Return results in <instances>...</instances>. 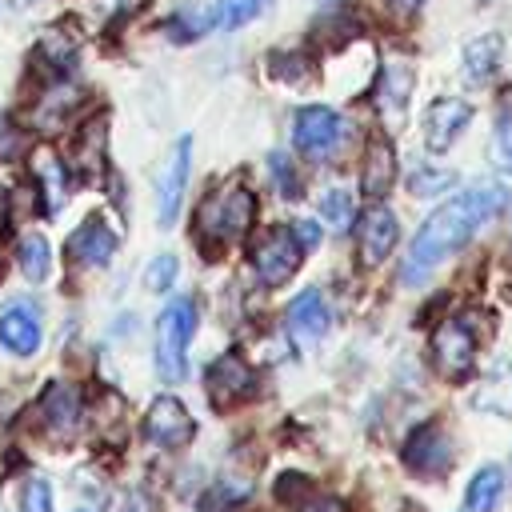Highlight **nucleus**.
I'll list each match as a JSON object with an SVG mask.
<instances>
[{
	"instance_id": "f257e3e1",
	"label": "nucleus",
	"mask_w": 512,
	"mask_h": 512,
	"mask_svg": "<svg viewBox=\"0 0 512 512\" xmlns=\"http://www.w3.org/2000/svg\"><path fill=\"white\" fill-rule=\"evenodd\" d=\"M508 208V188L500 180H480L472 188H464L460 196H452L448 204H440L424 224L420 232L412 236L408 244V256H404V268L400 276L408 284H420L424 276H432L452 252H460L476 232L480 224H488L492 216H500Z\"/></svg>"
},
{
	"instance_id": "f03ea898",
	"label": "nucleus",
	"mask_w": 512,
	"mask_h": 512,
	"mask_svg": "<svg viewBox=\"0 0 512 512\" xmlns=\"http://www.w3.org/2000/svg\"><path fill=\"white\" fill-rule=\"evenodd\" d=\"M252 216H256L252 192L240 180H228L212 196H204V204L196 212V224H200V236H208L212 244H232L248 232Z\"/></svg>"
},
{
	"instance_id": "7ed1b4c3",
	"label": "nucleus",
	"mask_w": 512,
	"mask_h": 512,
	"mask_svg": "<svg viewBox=\"0 0 512 512\" xmlns=\"http://www.w3.org/2000/svg\"><path fill=\"white\" fill-rule=\"evenodd\" d=\"M196 332V304L176 296L156 316V372L168 384H180L188 372V340Z\"/></svg>"
},
{
	"instance_id": "20e7f679",
	"label": "nucleus",
	"mask_w": 512,
	"mask_h": 512,
	"mask_svg": "<svg viewBox=\"0 0 512 512\" xmlns=\"http://www.w3.org/2000/svg\"><path fill=\"white\" fill-rule=\"evenodd\" d=\"M344 136H348L344 116L332 112V108H324V104H308V108H300L296 120H292V144H296L304 156H312V160L332 156Z\"/></svg>"
},
{
	"instance_id": "39448f33",
	"label": "nucleus",
	"mask_w": 512,
	"mask_h": 512,
	"mask_svg": "<svg viewBox=\"0 0 512 512\" xmlns=\"http://www.w3.org/2000/svg\"><path fill=\"white\" fill-rule=\"evenodd\" d=\"M300 256H304V248H300V240H296V232L292 228H272V232H264V240L252 248V268H256V276L264 280V284H284L296 268H300Z\"/></svg>"
},
{
	"instance_id": "423d86ee",
	"label": "nucleus",
	"mask_w": 512,
	"mask_h": 512,
	"mask_svg": "<svg viewBox=\"0 0 512 512\" xmlns=\"http://www.w3.org/2000/svg\"><path fill=\"white\" fill-rule=\"evenodd\" d=\"M188 168H192V136H180L160 180H156V220L160 228H172L176 212H180V200H184V188H188Z\"/></svg>"
},
{
	"instance_id": "0eeeda50",
	"label": "nucleus",
	"mask_w": 512,
	"mask_h": 512,
	"mask_svg": "<svg viewBox=\"0 0 512 512\" xmlns=\"http://www.w3.org/2000/svg\"><path fill=\"white\" fill-rule=\"evenodd\" d=\"M256 388V372L248 368V360L240 352H224L220 360H212L208 368V400L216 408H232L244 396H252Z\"/></svg>"
},
{
	"instance_id": "6e6552de",
	"label": "nucleus",
	"mask_w": 512,
	"mask_h": 512,
	"mask_svg": "<svg viewBox=\"0 0 512 512\" xmlns=\"http://www.w3.org/2000/svg\"><path fill=\"white\" fill-rule=\"evenodd\" d=\"M472 352H476V340H472V332L464 328L460 316L456 320H444L436 328V336H432V360H436V368L448 380H456V376H464L472 368Z\"/></svg>"
},
{
	"instance_id": "1a4fd4ad",
	"label": "nucleus",
	"mask_w": 512,
	"mask_h": 512,
	"mask_svg": "<svg viewBox=\"0 0 512 512\" xmlns=\"http://www.w3.org/2000/svg\"><path fill=\"white\" fill-rule=\"evenodd\" d=\"M472 120V104L456 100V96H440L428 104V116H424V140L432 152H448L456 144V136L468 128Z\"/></svg>"
},
{
	"instance_id": "9d476101",
	"label": "nucleus",
	"mask_w": 512,
	"mask_h": 512,
	"mask_svg": "<svg viewBox=\"0 0 512 512\" xmlns=\"http://www.w3.org/2000/svg\"><path fill=\"white\" fill-rule=\"evenodd\" d=\"M144 432H148V440H156L164 448H176V444H188L196 428H192L188 408L176 396H160V400H152V408L144 416Z\"/></svg>"
},
{
	"instance_id": "9b49d317",
	"label": "nucleus",
	"mask_w": 512,
	"mask_h": 512,
	"mask_svg": "<svg viewBox=\"0 0 512 512\" xmlns=\"http://www.w3.org/2000/svg\"><path fill=\"white\" fill-rule=\"evenodd\" d=\"M40 412H44V428L60 440H68L80 428V396L72 384H48L40 396Z\"/></svg>"
},
{
	"instance_id": "f8f14e48",
	"label": "nucleus",
	"mask_w": 512,
	"mask_h": 512,
	"mask_svg": "<svg viewBox=\"0 0 512 512\" xmlns=\"http://www.w3.org/2000/svg\"><path fill=\"white\" fill-rule=\"evenodd\" d=\"M408 96H412V68L404 60H392L376 84V108L388 124H404L408 112Z\"/></svg>"
},
{
	"instance_id": "ddd939ff",
	"label": "nucleus",
	"mask_w": 512,
	"mask_h": 512,
	"mask_svg": "<svg viewBox=\"0 0 512 512\" xmlns=\"http://www.w3.org/2000/svg\"><path fill=\"white\" fill-rule=\"evenodd\" d=\"M404 460H408V468H416V472H436V476H440V472L452 464V452H448L444 432L432 428V424L416 428V432L408 436V444H404Z\"/></svg>"
},
{
	"instance_id": "4468645a",
	"label": "nucleus",
	"mask_w": 512,
	"mask_h": 512,
	"mask_svg": "<svg viewBox=\"0 0 512 512\" xmlns=\"http://www.w3.org/2000/svg\"><path fill=\"white\" fill-rule=\"evenodd\" d=\"M0 344L16 356H32L40 348V320L28 304H8L0 312Z\"/></svg>"
},
{
	"instance_id": "2eb2a0df",
	"label": "nucleus",
	"mask_w": 512,
	"mask_h": 512,
	"mask_svg": "<svg viewBox=\"0 0 512 512\" xmlns=\"http://www.w3.org/2000/svg\"><path fill=\"white\" fill-rule=\"evenodd\" d=\"M392 244H396V216L384 204L368 208L364 220H360V256H364V264H380L392 252Z\"/></svg>"
},
{
	"instance_id": "dca6fc26",
	"label": "nucleus",
	"mask_w": 512,
	"mask_h": 512,
	"mask_svg": "<svg viewBox=\"0 0 512 512\" xmlns=\"http://www.w3.org/2000/svg\"><path fill=\"white\" fill-rule=\"evenodd\" d=\"M328 324H332V312H328V304H324V296L316 288H304L300 296H292L288 328L296 332V340H316V336L328 332Z\"/></svg>"
},
{
	"instance_id": "f3484780",
	"label": "nucleus",
	"mask_w": 512,
	"mask_h": 512,
	"mask_svg": "<svg viewBox=\"0 0 512 512\" xmlns=\"http://www.w3.org/2000/svg\"><path fill=\"white\" fill-rule=\"evenodd\" d=\"M68 248H72V256H76L80 264L104 268V264L112 260V252H116V236H112V228H104V220L92 216V220L80 224V232H72Z\"/></svg>"
},
{
	"instance_id": "a211bd4d",
	"label": "nucleus",
	"mask_w": 512,
	"mask_h": 512,
	"mask_svg": "<svg viewBox=\"0 0 512 512\" xmlns=\"http://www.w3.org/2000/svg\"><path fill=\"white\" fill-rule=\"evenodd\" d=\"M500 56H504V40H500L496 32L476 36V40L464 48V76H468L472 84H488V80L496 76V68H500Z\"/></svg>"
},
{
	"instance_id": "6ab92c4d",
	"label": "nucleus",
	"mask_w": 512,
	"mask_h": 512,
	"mask_svg": "<svg viewBox=\"0 0 512 512\" xmlns=\"http://www.w3.org/2000/svg\"><path fill=\"white\" fill-rule=\"evenodd\" d=\"M396 180V156H392V144L388 140H372L368 144V156H364V192L368 196H384Z\"/></svg>"
},
{
	"instance_id": "aec40b11",
	"label": "nucleus",
	"mask_w": 512,
	"mask_h": 512,
	"mask_svg": "<svg viewBox=\"0 0 512 512\" xmlns=\"http://www.w3.org/2000/svg\"><path fill=\"white\" fill-rule=\"evenodd\" d=\"M36 180H40V192H44V212H60L64 200H68V176H64V164L52 152H36Z\"/></svg>"
},
{
	"instance_id": "412c9836",
	"label": "nucleus",
	"mask_w": 512,
	"mask_h": 512,
	"mask_svg": "<svg viewBox=\"0 0 512 512\" xmlns=\"http://www.w3.org/2000/svg\"><path fill=\"white\" fill-rule=\"evenodd\" d=\"M500 496H504V472H500L496 464H484V468L472 476L468 492H464V508H468V512H492V508L500 504Z\"/></svg>"
},
{
	"instance_id": "4be33fe9",
	"label": "nucleus",
	"mask_w": 512,
	"mask_h": 512,
	"mask_svg": "<svg viewBox=\"0 0 512 512\" xmlns=\"http://www.w3.org/2000/svg\"><path fill=\"white\" fill-rule=\"evenodd\" d=\"M16 256H20V272H24L28 280H44V276H48L52 248H48V240H44V236H24Z\"/></svg>"
},
{
	"instance_id": "5701e85b",
	"label": "nucleus",
	"mask_w": 512,
	"mask_h": 512,
	"mask_svg": "<svg viewBox=\"0 0 512 512\" xmlns=\"http://www.w3.org/2000/svg\"><path fill=\"white\" fill-rule=\"evenodd\" d=\"M272 0H220L216 4V24L220 28H240L248 20H256Z\"/></svg>"
},
{
	"instance_id": "b1692460",
	"label": "nucleus",
	"mask_w": 512,
	"mask_h": 512,
	"mask_svg": "<svg viewBox=\"0 0 512 512\" xmlns=\"http://www.w3.org/2000/svg\"><path fill=\"white\" fill-rule=\"evenodd\" d=\"M452 180H456V176H452L448 168L416 164V168H412V176H408V188H412V196H436V192H444Z\"/></svg>"
},
{
	"instance_id": "393cba45",
	"label": "nucleus",
	"mask_w": 512,
	"mask_h": 512,
	"mask_svg": "<svg viewBox=\"0 0 512 512\" xmlns=\"http://www.w3.org/2000/svg\"><path fill=\"white\" fill-rule=\"evenodd\" d=\"M320 212H324V220H328L336 232H344V228L352 224V196H348L344 188H328V192L320 196Z\"/></svg>"
},
{
	"instance_id": "a878e982",
	"label": "nucleus",
	"mask_w": 512,
	"mask_h": 512,
	"mask_svg": "<svg viewBox=\"0 0 512 512\" xmlns=\"http://www.w3.org/2000/svg\"><path fill=\"white\" fill-rule=\"evenodd\" d=\"M40 56H44L56 72H72V68H76V48H72V40H64L60 32H52V36L40 40Z\"/></svg>"
},
{
	"instance_id": "bb28decb",
	"label": "nucleus",
	"mask_w": 512,
	"mask_h": 512,
	"mask_svg": "<svg viewBox=\"0 0 512 512\" xmlns=\"http://www.w3.org/2000/svg\"><path fill=\"white\" fill-rule=\"evenodd\" d=\"M268 172H272L280 196H288V200L300 196V176H296V168H292V160H288L284 152H272V156H268Z\"/></svg>"
},
{
	"instance_id": "cd10ccee",
	"label": "nucleus",
	"mask_w": 512,
	"mask_h": 512,
	"mask_svg": "<svg viewBox=\"0 0 512 512\" xmlns=\"http://www.w3.org/2000/svg\"><path fill=\"white\" fill-rule=\"evenodd\" d=\"M176 272H180L176 256L160 252V256H152V264L144 268V284H148L152 292H168V288H172V280H176Z\"/></svg>"
},
{
	"instance_id": "c85d7f7f",
	"label": "nucleus",
	"mask_w": 512,
	"mask_h": 512,
	"mask_svg": "<svg viewBox=\"0 0 512 512\" xmlns=\"http://www.w3.org/2000/svg\"><path fill=\"white\" fill-rule=\"evenodd\" d=\"M24 512H52V484L48 480H28L24 488Z\"/></svg>"
},
{
	"instance_id": "c756f323",
	"label": "nucleus",
	"mask_w": 512,
	"mask_h": 512,
	"mask_svg": "<svg viewBox=\"0 0 512 512\" xmlns=\"http://www.w3.org/2000/svg\"><path fill=\"white\" fill-rule=\"evenodd\" d=\"M192 16H196L192 8L176 12V20L168 24V36H172V40H192V36H200V32H204V28L212 24V20H192Z\"/></svg>"
},
{
	"instance_id": "7c9ffc66",
	"label": "nucleus",
	"mask_w": 512,
	"mask_h": 512,
	"mask_svg": "<svg viewBox=\"0 0 512 512\" xmlns=\"http://www.w3.org/2000/svg\"><path fill=\"white\" fill-rule=\"evenodd\" d=\"M24 152V136H20V128L8 120V116H0V160H16Z\"/></svg>"
},
{
	"instance_id": "2f4dec72",
	"label": "nucleus",
	"mask_w": 512,
	"mask_h": 512,
	"mask_svg": "<svg viewBox=\"0 0 512 512\" xmlns=\"http://www.w3.org/2000/svg\"><path fill=\"white\" fill-rule=\"evenodd\" d=\"M292 232H296V240H300V248H304V252H312V248L320 244V228H316L312 220H296V224H292Z\"/></svg>"
},
{
	"instance_id": "473e14b6",
	"label": "nucleus",
	"mask_w": 512,
	"mask_h": 512,
	"mask_svg": "<svg viewBox=\"0 0 512 512\" xmlns=\"http://www.w3.org/2000/svg\"><path fill=\"white\" fill-rule=\"evenodd\" d=\"M500 152H504V160L512 164V124L504 120V128H500Z\"/></svg>"
},
{
	"instance_id": "72a5a7b5",
	"label": "nucleus",
	"mask_w": 512,
	"mask_h": 512,
	"mask_svg": "<svg viewBox=\"0 0 512 512\" xmlns=\"http://www.w3.org/2000/svg\"><path fill=\"white\" fill-rule=\"evenodd\" d=\"M420 4H424V0H392V8H396L400 16H412V12L420 8Z\"/></svg>"
},
{
	"instance_id": "f704fd0d",
	"label": "nucleus",
	"mask_w": 512,
	"mask_h": 512,
	"mask_svg": "<svg viewBox=\"0 0 512 512\" xmlns=\"http://www.w3.org/2000/svg\"><path fill=\"white\" fill-rule=\"evenodd\" d=\"M0 224H4V192H0Z\"/></svg>"
},
{
	"instance_id": "c9c22d12",
	"label": "nucleus",
	"mask_w": 512,
	"mask_h": 512,
	"mask_svg": "<svg viewBox=\"0 0 512 512\" xmlns=\"http://www.w3.org/2000/svg\"><path fill=\"white\" fill-rule=\"evenodd\" d=\"M80 512H88V508H80Z\"/></svg>"
}]
</instances>
